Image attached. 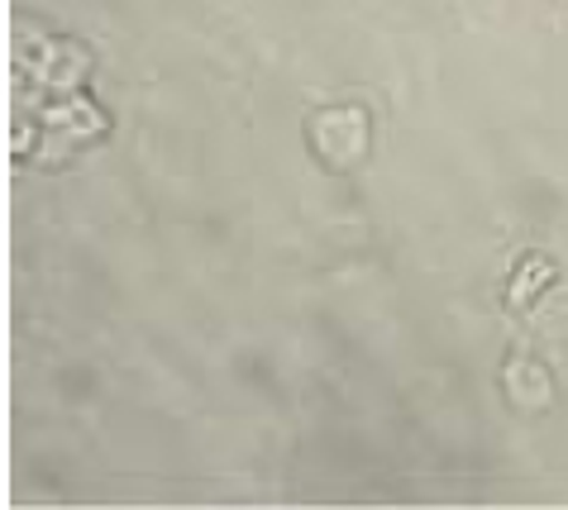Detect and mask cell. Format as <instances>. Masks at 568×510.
<instances>
[{"instance_id":"cell-1","label":"cell","mask_w":568,"mask_h":510,"mask_svg":"<svg viewBox=\"0 0 568 510\" xmlns=\"http://www.w3.org/2000/svg\"><path fill=\"white\" fill-rule=\"evenodd\" d=\"M14 68L29 72V82L43 86L49 95H68V91H87L91 72H97V58L77 39L29 29V39L20 34V43H14Z\"/></svg>"},{"instance_id":"cell-2","label":"cell","mask_w":568,"mask_h":510,"mask_svg":"<svg viewBox=\"0 0 568 510\" xmlns=\"http://www.w3.org/2000/svg\"><path fill=\"white\" fill-rule=\"evenodd\" d=\"M306 149L325 172H354L373 153V115L363 105H321L306 120Z\"/></svg>"},{"instance_id":"cell-3","label":"cell","mask_w":568,"mask_h":510,"mask_svg":"<svg viewBox=\"0 0 568 510\" xmlns=\"http://www.w3.org/2000/svg\"><path fill=\"white\" fill-rule=\"evenodd\" d=\"M39 124L58 139L77 143H97L110 134V115L91 101L87 91H68V95H49V105H39Z\"/></svg>"},{"instance_id":"cell-4","label":"cell","mask_w":568,"mask_h":510,"mask_svg":"<svg viewBox=\"0 0 568 510\" xmlns=\"http://www.w3.org/2000/svg\"><path fill=\"white\" fill-rule=\"evenodd\" d=\"M501 396L516 416H545L555 406V373L530 354H511L501 363Z\"/></svg>"},{"instance_id":"cell-5","label":"cell","mask_w":568,"mask_h":510,"mask_svg":"<svg viewBox=\"0 0 568 510\" xmlns=\"http://www.w3.org/2000/svg\"><path fill=\"white\" fill-rule=\"evenodd\" d=\"M555 282H559V263L549 258V253H526V258H516L501 300H507L511 315H526V310H535V300L545 292H555Z\"/></svg>"}]
</instances>
